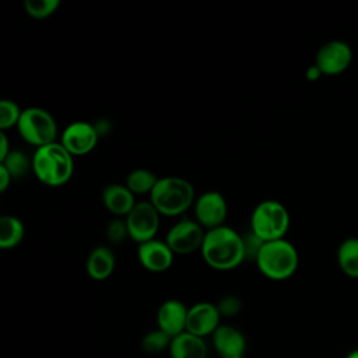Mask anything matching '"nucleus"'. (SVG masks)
<instances>
[{
  "label": "nucleus",
  "instance_id": "f257e3e1",
  "mask_svg": "<svg viewBox=\"0 0 358 358\" xmlns=\"http://www.w3.org/2000/svg\"><path fill=\"white\" fill-rule=\"evenodd\" d=\"M200 252L204 262L218 271L234 270L246 260L243 235L228 225L206 231Z\"/></svg>",
  "mask_w": 358,
  "mask_h": 358
},
{
  "label": "nucleus",
  "instance_id": "f03ea898",
  "mask_svg": "<svg viewBox=\"0 0 358 358\" xmlns=\"http://www.w3.org/2000/svg\"><path fill=\"white\" fill-rule=\"evenodd\" d=\"M32 171L36 179L46 186H63L73 176L74 159L60 141H55L35 148Z\"/></svg>",
  "mask_w": 358,
  "mask_h": 358
},
{
  "label": "nucleus",
  "instance_id": "7ed1b4c3",
  "mask_svg": "<svg viewBox=\"0 0 358 358\" xmlns=\"http://www.w3.org/2000/svg\"><path fill=\"white\" fill-rule=\"evenodd\" d=\"M194 200L193 185L180 176L159 178L150 193L151 204L165 217L182 215L194 204Z\"/></svg>",
  "mask_w": 358,
  "mask_h": 358
},
{
  "label": "nucleus",
  "instance_id": "20e7f679",
  "mask_svg": "<svg viewBox=\"0 0 358 358\" xmlns=\"http://www.w3.org/2000/svg\"><path fill=\"white\" fill-rule=\"evenodd\" d=\"M255 263L266 278L282 281L294 275L299 264V256L296 248L282 238L263 242Z\"/></svg>",
  "mask_w": 358,
  "mask_h": 358
},
{
  "label": "nucleus",
  "instance_id": "39448f33",
  "mask_svg": "<svg viewBox=\"0 0 358 358\" xmlns=\"http://www.w3.org/2000/svg\"><path fill=\"white\" fill-rule=\"evenodd\" d=\"M289 213L278 200H263L250 215V231L263 242L282 239L289 228Z\"/></svg>",
  "mask_w": 358,
  "mask_h": 358
},
{
  "label": "nucleus",
  "instance_id": "423d86ee",
  "mask_svg": "<svg viewBox=\"0 0 358 358\" xmlns=\"http://www.w3.org/2000/svg\"><path fill=\"white\" fill-rule=\"evenodd\" d=\"M17 130L21 138L35 148L55 143L57 137L56 119L49 110L41 106L22 109Z\"/></svg>",
  "mask_w": 358,
  "mask_h": 358
},
{
  "label": "nucleus",
  "instance_id": "0eeeda50",
  "mask_svg": "<svg viewBox=\"0 0 358 358\" xmlns=\"http://www.w3.org/2000/svg\"><path fill=\"white\" fill-rule=\"evenodd\" d=\"M161 214L151 201H137L133 210L124 217L129 238L138 245L155 238L159 229Z\"/></svg>",
  "mask_w": 358,
  "mask_h": 358
},
{
  "label": "nucleus",
  "instance_id": "6e6552de",
  "mask_svg": "<svg viewBox=\"0 0 358 358\" xmlns=\"http://www.w3.org/2000/svg\"><path fill=\"white\" fill-rule=\"evenodd\" d=\"M204 235V228L196 220L183 218L168 229L165 242L175 255H189L201 249Z\"/></svg>",
  "mask_w": 358,
  "mask_h": 358
},
{
  "label": "nucleus",
  "instance_id": "1a4fd4ad",
  "mask_svg": "<svg viewBox=\"0 0 358 358\" xmlns=\"http://www.w3.org/2000/svg\"><path fill=\"white\" fill-rule=\"evenodd\" d=\"M193 210L194 220L207 231L225 225L228 204L225 197L217 190H207L196 197Z\"/></svg>",
  "mask_w": 358,
  "mask_h": 358
},
{
  "label": "nucleus",
  "instance_id": "9d476101",
  "mask_svg": "<svg viewBox=\"0 0 358 358\" xmlns=\"http://www.w3.org/2000/svg\"><path fill=\"white\" fill-rule=\"evenodd\" d=\"M99 140L95 126L85 120H76L67 124L60 136L62 145L73 155H85L91 152Z\"/></svg>",
  "mask_w": 358,
  "mask_h": 358
},
{
  "label": "nucleus",
  "instance_id": "9b49d317",
  "mask_svg": "<svg viewBox=\"0 0 358 358\" xmlns=\"http://www.w3.org/2000/svg\"><path fill=\"white\" fill-rule=\"evenodd\" d=\"M352 62V50L343 41H330L316 53L315 64L326 76H337L345 71Z\"/></svg>",
  "mask_w": 358,
  "mask_h": 358
},
{
  "label": "nucleus",
  "instance_id": "f8f14e48",
  "mask_svg": "<svg viewBox=\"0 0 358 358\" xmlns=\"http://www.w3.org/2000/svg\"><path fill=\"white\" fill-rule=\"evenodd\" d=\"M221 315L217 308V303L207 301L193 303L187 310V323L186 331L196 334L199 337L213 336V333L221 324Z\"/></svg>",
  "mask_w": 358,
  "mask_h": 358
},
{
  "label": "nucleus",
  "instance_id": "ddd939ff",
  "mask_svg": "<svg viewBox=\"0 0 358 358\" xmlns=\"http://www.w3.org/2000/svg\"><path fill=\"white\" fill-rule=\"evenodd\" d=\"M175 253L168 243L161 239H151L137 246V259L143 268L151 273H164L171 268Z\"/></svg>",
  "mask_w": 358,
  "mask_h": 358
},
{
  "label": "nucleus",
  "instance_id": "4468645a",
  "mask_svg": "<svg viewBox=\"0 0 358 358\" xmlns=\"http://www.w3.org/2000/svg\"><path fill=\"white\" fill-rule=\"evenodd\" d=\"M214 351L220 358H245L248 341L245 334L232 324H220L211 336Z\"/></svg>",
  "mask_w": 358,
  "mask_h": 358
},
{
  "label": "nucleus",
  "instance_id": "2eb2a0df",
  "mask_svg": "<svg viewBox=\"0 0 358 358\" xmlns=\"http://www.w3.org/2000/svg\"><path fill=\"white\" fill-rule=\"evenodd\" d=\"M189 308L179 299L169 298L164 301L157 310V327L169 337H175L186 331Z\"/></svg>",
  "mask_w": 358,
  "mask_h": 358
},
{
  "label": "nucleus",
  "instance_id": "dca6fc26",
  "mask_svg": "<svg viewBox=\"0 0 358 358\" xmlns=\"http://www.w3.org/2000/svg\"><path fill=\"white\" fill-rule=\"evenodd\" d=\"M101 197L105 208L116 218H124L137 203L136 196L130 192V189L126 185L120 183H112L105 186Z\"/></svg>",
  "mask_w": 358,
  "mask_h": 358
},
{
  "label": "nucleus",
  "instance_id": "f3484780",
  "mask_svg": "<svg viewBox=\"0 0 358 358\" xmlns=\"http://www.w3.org/2000/svg\"><path fill=\"white\" fill-rule=\"evenodd\" d=\"M116 267V257L109 246H95L87 256L85 271L90 278L103 281L109 278Z\"/></svg>",
  "mask_w": 358,
  "mask_h": 358
},
{
  "label": "nucleus",
  "instance_id": "a211bd4d",
  "mask_svg": "<svg viewBox=\"0 0 358 358\" xmlns=\"http://www.w3.org/2000/svg\"><path fill=\"white\" fill-rule=\"evenodd\" d=\"M168 352L171 358H207L208 347L203 337L183 331L172 337Z\"/></svg>",
  "mask_w": 358,
  "mask_h": 358
},
{
  "label": "nucleus",
  "instance_id": "6ab92c4d",
  "mask_svg": "<svg viewBox=\"0 0 358 358\" xmlns=\"http://www.w3.org/2000/svg\"><path fill=\"white\" fill-rule=\"evenodd\" d=\"M25 235L24 222L15 215H3L0 218V248L10 250L18 246Z\"/></svg>",
  "mask_w": 358,
  "mask_h": 358
},
{
  "label": "nucleus",
  "instance_id": "aec40b11",
  "mask_svg": "<svg viewBox=\"0 0 358 358\" xmlns=\"http://www.w3.org/2000/svg\"><path fill=\"white\" fill-rule=\"evenodd\" d=\"M337 263L345 275L358 278V238H347L340 243Z\"/></svg>",
  "mask_w": 358,
  "mask_h": 358
},
{
  "label": "nucleus",
  "instance_id": "412c9836",
  "mask_svg": "<svg viewBox=\"0 0 358 358\" xmlns=\"http://www.w3.org/2000/svg\"><path fill=\"white\" fill-rule=\"evenodd\" d=\"M158 176L151 172L147 168H136L129 172L126 178V186L130 189V192L137 196V194H150L154 189V186L158 182Z\"/></svg>",
  "mask_w": 358,
  "mask_h": 358
},
{
  "label": "nucleus",
  "instance_id": "4be33fe9",
  "mask_svg": "<svg viewBox=\"0 0 358 358\" xmlns=\"http://www.w3.org/2000/svg\"><path fill=\"white\" fill-rule=\"evenodd\" d=\"M172 337H169L161 329H152L147 331L140 341V348L147 355H158L169 350Z\"/></svg>",
  "mask_w": 358,
  "mask_h": 358
},
{
  "label": "nucleus",
  "instance_id": "5701e85b",
  "mask_svg": "<svg viewBox=\"0 0 358 358\" xmlns=\"http://www.w3.org/2000/svg\"><path fill=\"white\" fill-rule=\"evenodd\" d=\"M0 165H3L14 178H21L28 173L29 169H32V158H28V155L20 150H11L10 154L0 161Z\"/></svg>",
  "mask_w": 358,
  "mask_h": 358
},
{
  "label": "nucleus",
  "instance_id": "b1692460",
  "mask_svg": "<svg viewBox=\"0 0 358 358\" xmlns=\"http://www.w3.org/2000/svg\"><path fill=\"white\" fill-rule=\"evenodd\" d=\"M25 11L31 18L42 20L55 14L60 7V0H27Z\"/></svg>",
  "mask_w": 358,
  "mask_h": 358
},
{
  "label": "nucleus",
  "instance_id": "393cba45",
  "mask_svg": "<svg viewBox=\"0 0 358 358\" xmlns=\"http://www.w3.org/2000/svg\"><path fill=\"white\" fill-rule=\"evenodd\" d=\"M22 109L13 99H1L0 101V129L1 131L17 127Z\"/></svg>",
  "mask_w": 358,
  "mask_h": 358
},
{
  "label": "nucleus",
  "instance_id": "a878e982",
  "mask_svg": "<svg viewBox=\"0 0 358 358\" xmlns=\"http://www.w3.org/2000/svg\"><path fill=\"white\" fill-rule=\"evenodd\" d=\"M127 238L129 232L124 218H113L112 221H109V224L106 225V239L109 241V243L119 245Z\"/></svg>",
  "mask_w": 358,
  "mask_h": 358
},
{
  "label": "nucleus",
  "instance_id": "bb28decb",
  "mask_svg": "<svg viewBox=\"0 0 358 358\" xmlns=\"http://www.w3.org/2000/svg\"><path fill=\"white\" fill-rule=\"evenodd\" d=\"M242 299L236 295H225L217 303L221 317H234L242 310Z\"/></svg>",
  "mask_w": 358,
  "mask_h": 358
},
{
  "label": "nucleus",
  "instance_id": "cd10ccee",
  "mask_svg": "<svg viewBox=\"0 0 358 358\" xmlns=\"http://www.w3.org/2000/svg\"><path fill=\"white\" fill-rule=\"evenodd\" d=\"M11 180H13L11 173L3 165H0V192H6Z\"/></svg>",
  "mask_w": 358,
  "mask_h": 358
},
{
  "label": "nucleus",
  "instance_id": "c85d7f7f",
  "mask_svg": "<svg viewBox=\"0 0 358 358\" xmlns=\"http://www.w3.org/2000/svg\"><path fill=\"white\" fill-rule=\"evenodd\" d=\"M10 143L7 138V134L4 131H0V161H3L10 154Z\"/></svg>",
  "mask_w": 358,
  "mask_h": 358
},
{
  "label": "nucleus",
  "instance_id": "c756f323",
  "mask_svg": "<svg viewBox=\"0 0 358 358\" xmlns=\"http://www.w3.org/2000/svg\"><path fill=\"white\" fill-rule=\"evenodd\" d=\"M95 129H96V131H98V134H99V137H102V136H106L109 131H110V129H112V124H110V122H106V120H98L95 124Z\"/></svg>",
  "mask_w": 358,
  "mask_h": 358
},
{
  "label": "nucleus",
  "instance_id": "7c9ffc66",
  "mask_svg": "<svg viewBox=\"0 0 358 358\" xmlns=\"http://www.w3.org/2000/svg\"><path fill=\"white\" fill-rule=\"evenodd\" d=\"M320 76H322V71L317 69V66H316V64L310 66V67L306 70V78H308V80H310V81L317 80Z\"/></svg>",
  "mask_w": 358,
  "mask_h": 358
},
{
  "label": "nucleus",
  "instance_id": "2f4dec72",
  "mask_svg": "<svg viewBox=\"0 0 358 358\" xmlns=\"http://www.w3.org/2000/svg\"><path fill=\"white\" fill-rule=\"evenodd\" d=\"M345 358H358V348H357V350L350 351V352L347 354V357H345Z\"/></svg>",
  "mask_w": 358,
  "mask_h": 358
}]
</instances>
